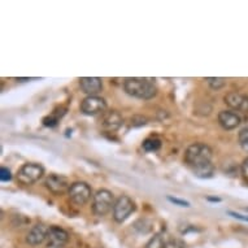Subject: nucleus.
I'll list each match as a JSON object with an SVG mask.
<instances>
[{
	"mask_svg": "<svg viewBox=\"0 0 248 248\" xmlns=\"http://www.w3.org/2000/svg\"><path fill=\"white\" fill-rule=\"evenodd\" d=\"M185 161L199 178H212L215 174L211 147L204 143H194L188 147L185 154Z\"/></svg>",
	"mask_w": 248,
	"mask_h": 248,
	"instance_id": "obj_1",
	"label": "nucleus"
},
{
	"mask_svg": "<svg viewBox=\"0 0 248 248\" xmlns=\"http://www.w3.org/2000/svg\"><path fill=\"white\" fill-rule=\"evenodd\" d=\"M124 89L127 94L138 99H152L157 94V87L154 79L150 78H126L124 82Z\"/></svg>",
	"mask_w": 248,
	"mask_h": 248,
	"instance_id": "obj_2",
	"label": "nucleus"
},
{
	"mask_svg": "<svg viewBox=\"0 0 248 248\" xmlns=\"http://www.w3.org/2000/svg\"><path fill=\"white\" fill-rule=\"evenodd\" d=\"M45 174V168L41 164L37 163H28L20 168V170L17 173V181L21 185L30 186L43 177Z\"/></svg>",
	"mask_w": 248,
	"mask_h": 248,
	"instance_id": "obj_3",
	"label": "nucleus"
},
{
	"mask_svg": "<svg viewBox=\"0 0 248 248\" xmlns=\"http://www.w3.org/2000/svg\"><path fill=\"white\" fill-rule=\"evenodd\" d=\"M113 194L108 190H99L93 199V212L96 216H106L114 207Z\"/></svg>",
	"mask_w": 248,
	"mask_h": 248,
	"instance_id": "obj_4",
	"label": "nucleus"
},
{
	"mask_svg": "<svg viewBox=\"0 0 248 248\" xmlns=\"http://www.w3.org/2000/svg\"><path fill=\"white\" fill-rule=\"evenodd\" d=\"M68 195L76 205H85L91 199L93 191L86 182H74L70 185Z\"/></svg>",
	"mask_w": 248,
	"mask_h": 248,
	"instance_id": "obj_5",
	"label": "nucleus"
},
{
	"mask_svg": "<svg viewBox=\"0 0 248 248\" xmlns=\"http://www.w3.org/2000/svg\"><path fill=\"white\" fill-rule=\"evenodd\" d=\"M135 211V203L126 195L120 196L113 207V218L116 222H124Z\"/></svg>",
	"mask_w": 248,
	"mask_h": 248,
	"instance_id": "obj_6",
	"label": "nucleus"
},
{
	"mask_svg": "<svg viewBox=\"0 0 248 248\" xmlns=\"http://www.w3.org/2000/svg\"><path fill=\"white\" fill-rule=\"evenodd\" d=\"M106 100L99 96H87L81 103V112L86 116H96V114L106 112Z\"/></svg>",
	"mask_w": 248,
	"mask_h": 248,
	"instance_id": "obj_7",
	"label": "nucleus"
},
{
	"mask_svg": "<svg viewBox=\"0 0 248 248\" xmlns=\"http://www.w3.org/2000/svg\"><path fill=\"white\" fill-rule=\"evenodd\" d=\"M46 187L48 188L49 191L55 194V195H60L62 192H65L66 190H69L70 185L69 181L66 177L61 174H56V173H53V174H49L47 178H46Z\"/></svg>",
	"mask_w": 248,
	"mask_h": 248,
	"instance_id": "obj_8",
	"label": "nucleus"
},
{
	"mask_svg": "<svg viewBox=\"0 0 248 248\" xmlns=\"http://www.w3.org/2000/svg\"><path fill=\"white\" fill-rule=\"evenodd\" d=\"M48 229L46 225L38 224L35 226L31 228V230L28 232L26 235V242H28L30 246L33 247H37L39 244H42L45 242V239H47V235H48Z\"/></svg>",
	"mask_w": 248,
	"mask_h": 248,
	"instance_id": "obj_9",
	"label": "nucleus"
},
{
	"mask_svg": "<svg viewBox=\"0 0 248 248\" xmlns=\"http://www.w3.org/2000/svg\"><path fill=\"white\" fill-rule=\"evenodd\" d=\"M225 103L234 110H239V112H244V113L248 112L247 95L239 94V93H229L225 96Z\"/></svg>",
	"mask_w": 248,
	"mask_h": 248,
	"instance_id": "obj_10",
	"label": "nucleus"
},
{
	"mask_svg": "<svg viewBox=\"0 0 248 248\" xmlns=\"http://www.w3.org/2000/svg\"><path fill=\"white\" fill-rule=\"evenodd\" d=\"M79 87L89 96H96L103 89L102 79L98 77H83L79 79Z\"/></svg>",
	"mask_w": 248,
	"mask_h": 248,
	"instance_id": "obj_11",
	"label": "nucleus"
},
{
	"mask_svg": "<svg viewBox=\"0 0 248 248\" xmlns=\"http://www.w3.org/2000/svg\"><path fill=\"white\" fill-rule=\"evenodd\" d=\"M49 246H56V247H62L64 244L68 243L69 240V234L60 226H51L48 229V235H47Z\"/></svg>",
	"mask_w": 248,
	"mask_h": 248,
	"instance_id": "obj_12",
	"label": "nucleus"
},
{
	"mask_svg": "<svg viewBox=\"0 0 248 248\" xmlns=\"http://www.w3.org/2000/svg\"><path fill=\"white\" fill-rule=\"evenodd\" d=\"M218 124L224 127L225 130H232V129L239 126V114L232 112V110H221L220 114H218Z\"/></svg>",
	"mask_w": 248,
	"mask_h": 248,
	"instance_id": "obj_13",
	"label": "nucleus"
},
{
	"mask_svg": "<svg viewBox=\"0 0 248 248\" xmlns=\"http://www.w3.org/2000/svg\"><path fill=\"white\" fill-rule=\"evenodd\" d=\"M122 125L121 114L117 110H109L104 114L103 118V127L108 131H116Z\"/></svg>",
	"mask_w": 248,
	"mask_h": 248,
	"instance_id": "obj_14",
	"label": "nucleus"
},
{
	"mask_svg": "<svg viewBox=\"0 0 248 248\" xmlns=\"http://www.w3.org/2000/svg\"><path fill=\"white\" fill-rule=\"evenodd\" d=\"M143 150L147 151V152H155V151L160 150V147H161V140L159 138H156V137H150V138H147L144 142L142 143Z\"/></svg>",
	"mask_w": 248,
	"mask_h": 248,
	"instance_id": "obj_15",
	"label": "nucleus"
},
{
	"mask_svg": "<svg viewBox=\"0 0 248 248\" xmlns=\"http://www.w3.org/2000/svg\"><path fill=\"white\" fill-rule=\"evenodd\" d=\"M165 239H164V236L161 232L159 234H155L150 240H148V243L146 244V247L144 248H165Z\"/></svg>",
	"mask_w": 248,
	"mask_h": 248,
	"instance_id": "obj_16",
	"label": "nucleus"
},
{
	"mask_svg": "<svg viewBox=\"0 0 248 248\" xmlns=\"http://www.w3.org/2000/svg\"><path fill=\"white\" fill-rule=\"evenodd\" d=\"M205 81H207L208 85L211 86V89H213V90L222 89V87H224V86H225V83H226V81H225V78H220V77L207 78Z\"/></svg>",
	"mask_w": 248,
	"mask_h": 248,
	"instance_id": "obj_17",
	"label": "nucleus"
},
{
	"mask_svg": "<svg viewBox=\"0 0 248 248\" xmlns=\"http://www.w3.org/2000/svg\"><path fill=\"white\" fill-rule=\"evenodd\" d=\"M239 144L242 147V150L246 151L248 154V127L242 129L239 133Z\"/></svg>",
	"mask_w": 248,
	"mask_h": 248,
	"instance_id": "obj_18",
	"label": "nucleus"
},
{
	"mask_svg": "<svg viewBox=\"0 0 248 248\" xmlns=\"http://www.w3.org/2000/svg\"><path fill=\"white\" fill-rule=\"evenodd\" d=\"M59 118H61V116H59L57 113H52L51 116L43 118V125L47 127H55L59 122Z\"/></svg>",
	"mask_w": 248,
	"mask_h": 248,
	"instance_id": "obj_19",
	"label": "nucleus"
},
{
	"mask_svg": "<svg viewBox=\"0 0 248 248\" xmlns=\"http://www.w3.org/2000/svg\"><path fill=\"white\" fill-rule=\"evenodd\" d=\"M0 179H1V182H8V181L12 179V173H11L8 168H0Z\"/></svg>",
	"mask_w": 248,
	"mask_h": 248,
	"instance_id": "obj_20",
	"label": "nucleus"
},
{
	"mask_svg": "<svg viewBox=\"0 0 248 248\" xmlns=\"http://www.w3.org/2000/svg\"><path fill=\"white\" fill-rule=\"evenodd\" d=\"M240 173H242V177H243L244 182L248 183V157L243 160L242 163V167H240Z\"/></svg>",
	"mask_w": 248,
	"mask_h": 248,
	"instance_id": "obj_21",
	"label": "nucleus"
},
{
	"mask_svg": "<svg viewBox=\"0 0 248 248\" xmlns=\"http://www.w3.org/2000/svg\"><path fill=\"white\" fill-rule=\"evenodd\" d=\"M168 200H169L170 203L175 204V205H179V207H186V208L190 207V203H188V202H186V200H182V199H178V198L168 196Z\"/></svg>",
	"mask_w": 248,
	"mask_h": 248,
	"instance_id": "obj_22",
	"label": "nucleus"
},
{
	"mask_svg": "<svg viewBox=\"0 0 248 248\" xmlns=\"http://www.w3.org/2000/svg\"><path fill=\"white\" fill-rule=\"evenodd\" d=\"M165 248H185V246L179 240H169L165 243Z\"/></svg>",
	"mask_w": 248,
	"mask_h": 248,
	"instance_id": "obj_23",
	"label": "nucleus"
},
{
	"mask_svg": "<svg viewBox=\"0 0 248 248\" xmlns=\"http://www.w3.org/2000/svg\"><path fill=\"white\" fill-rule=\"evenodd\" d=\"M229 215L232 216V217H235V218H239V220H242V221H248V217L239 215V213H235V212L230 211V212H229Z\"/></svg>",
	"mask_w": 248,
	"mask_h": 248,
	"instance_id": "obj_24",
	"label": "nucleus"
},
{
	"mask_svg": "<svg viewBox=\"0 0 248 248\" xmlns=\"http://www.w3.org/2000/svg\"><path fill=\"white\" fill-rule=\"evenodd\" d=\"M207 200H209V202H221L220 198H212V196L207 198Z\"/></svg>",
	"mask_w": 248,
	"mask_h": 248,
	"instance_id": "obj_25",
	"label": "nucleus"
},
{
	"mask_svg": "<svg viewBox=\"0 0 248 248\" xmlns=\"http://www.w3.org/2000/svg\"><path fill=\"white\" fill-rule=\"evenodd\" d=\"M46 248H62V247H56V246H49V244H47V247Z\"/></svg>",
	"mask_w": 248,
	"mask_h": 248,
	"instance_id": "obj_26",
	"label": "nucleus"
},
{
	"mask_svg": "<svg viewBox=\"0 0 248 248\" xmlns=\"http://www.w3.org/2000/svg\"><path fill=\"white\" fill-rule=\"evenodd\" d=\"M247 211H248V208H247Z\"/></svg>",
	"mask_w": 248,
	"mask_h": 248,
	"instance_id": "obj_27",
	"label": "nucleus"
}]
</instances>
